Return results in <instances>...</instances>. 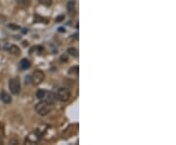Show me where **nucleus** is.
<instances>
[{
	"label": "nucleus",
	"mask_w": 176,
	"mask_h": 145,
	"mask_svg": "<svg viewBox=\"0 0 176 145\" xmlns=\"http://www.w3.org/2000/svg\"><path fill=\"white\" fill-rule=\"evenodd\" d=\"M64 16H63V15H61V16H58L57 18H56V22H57V23H60V22H62V21L63 20H64Z\"/></svg>",
	"instance_id": "15"
},
{
	"label": "nucleus",
	"mask_w": 176,
	"mask_h": 145,
	"mask_svg": "<svg viewBox=\"0 0 176 145\" xmlns=\"http://www.w3.org/2000/svg\"><path fill=\"white\" fill-rule=\"evenodd\" d=\"M70 91L68 88H60L57 93V98L61 102H67L70 100Z\"/></svg>",
	"instance_id": "4"
},
{
	"label": "nucleus",
	"mask_w": 176,
	"mask_h": 145,
	"mask_svg": "<svg viewBox=\"0 0 176 145\" xmlns=\"http://www.w3.org/2000/svg\"><path fill=\"white\" fill-rule=\"evenodd\" d=\"M19 67H20V69L23 71L29 70L30 68V62L27 59H23V60H21Z\"/></svg>",
	"instance_id": "7"
},
{
	"label": "nucleus",
	"mask_w": 176,
	"mask_h": 145,
	"mask_svg": "<svg viewBox=\"0 0 176 145\" xmlns=\"http://www.w3.org/2000/svg\"><path fill=\"white\" fill-rule=\"evenodd\" d=\"M9 89L14 95H18L21 90V84L19 79H11L9 80Z\"/></svg>",
	"instance_id": "3"
},
{
	"label": "nucleus",
	"mask_w": 176,
	"mask_h": 145,
	"mask_svg": "<svg viewBox=\"0 0 176 145\" xmlns=\"http://www.w3.org/2000/svg\"><path fill=\"white\" fill-rule=\"evenodd\" d=\"M30 79H31V83H33V86H38V84H40L45 79L44 73L40 70H36L33 73V75L30 77Z\"/></svg>",
	"instance_id": "2"
},
{
	"label": "nucleus",
	"mask_w": 176,
	"mask_h": 145,
	"mask_svg": "<svg viewBox=\"0 0 176 145\" xmlns=\"http://www.w3.org/2000/svg\"><path fill=\"white\" fill-rule=\"evenodd\" d=\"M9 29H11V30H20L21 28L19 26H17V25H13V24H10L9 25Z\"/></svg>",
	"instance_id": "14"
},
{
	"label": "nucleus",
	"mask_w": 176,
	"mask_h": 145,
	"mask_svg": "<svg viewBox=\"0 0 176 145\" xmlns=\"http://www.w3.org/2000/svg\"><path fill=\"white\" fill-rule=\"evenodd\" d=\"M43 99L47 104L53 105L57 100V94H55L54 92H46Z\"/></svg>",
	"instance_id": "5"
},
{
	"label": "nucleus",
	"mask_w": 176,
	"mask_h": 145,
	"mask_svg": "<svg viewBox=\"0 0 176 145\" xmlns=\"http://www.w3.org/2000/svg\"><path fill=\"white\" fill-rule=\"evenodd\" d=\"M9 51H10V53H11V54L16 55V56H18V55H20V54H21V50H20V48L18 47V46H16V45H12V46H10Z\"/></svg>",
	"instance_id": "8"
},
{
	"label": "nucleus",
	"mask_w": 176,
	"mask_h": 145,
	"mask_svg": "<svg viewBox=\"0 0 176 145\" xmlns=\"http://www.w3.org/2000/svg\"><path fill=\"white\" fill-rule=\"evenodd\" d=\"M35 111H36L40 116H46L48 113L51 111V108H50V105L47 104L45 101H43V102H40V103L36 104V106H35Z\"/></svg>",
	"instance_id": "1"
},
{
	"label": "nucleus",
	"mask_w": 176,
	"mask_h": 145,
	"mask_svg": "<svg viewBox=\"0 0 176 145\" xmlns=\"http://www.w3.org/2000/svg\"><path fill=\"white\" fill-rule=\"evenodd\" d=\"M39 2H40V4L46 7H49L52 4V0H39Z\"/></svg>",
	"instance_id": "13"
},
{
	"label": "nucleus",
	"mask_w": 176,
	"mask_h": 145,
	"mask_svg": "<svg viewBox=\"0 0 176 145\" xmlns=\"http://www.w3.org/2000/svg\"><path fill=\"white\" fill-rule=\"evenodd\" d=\"M31 81V79H30V76H27V77H24V83H30Z\"/></svg>",
	"instance_id": "16"
},
{
	"label": "nucleus",
	"mask_w": 176,
	"mask_h": 145,
	"mask_svg": "<svg viewBox=\"0 0 176 145\" xmlns=\"http://www.w3.org/2000/svg\"><path fill=\"white\" fill-rule=\"evenodd\" d=\"M75 0H70L68 3V10L70 13H72V11H75Z\"/></svg>",
	"instance_id": "11"
},
{
	"label": "nucleus",
	"mask_w": 176,
	"mask_h": 145,
	"mask_svg": "<svg viewBox=\"0 0 176 145\" xmlns=\"http://www.w3.org/2000/svg\"><path fill=\"white\" fill-rule=\"evenodd\" d=\"M16 2L18 5H20L22 7H26V8L30 6V3H31L30 0H16Z\"/></svg>",
	"instance_id": "9"
},
{
	"label": "nucleus",
	"mask_w": 176,
	"mask_h": 145,
	"mask_svg": "<svg viewBox=\"0 0 176 145\" xmlns=\"http://www.w3.org/2000/svg\"><path fill=\"white\" fill-rule=\"evenodd\" d=\"M59 30H60V31H66L65 29H59Z\"/></svg>",
	"instance_id": "17"
},
{
	"label": "nucleus",
	"mask_w": 176,
	"mask_h": 145,
	"mask_svg": "<svg viewBox=\"0 0 176 145\" xmlns=\"http://www.w3.org/2000/svg\"><path fill=\"white\" fill-rule=\"evenodd\" d=\"M0 99H1V101L5 104H9V103H11L12 102L11 95H10L8 92H6L5 90L1 91V93H0Z\"/></svg>",
	"instance_id": "6"
},
{
	"label": "nucleus",
	"mask_w": 176,
	"mask_h": 145,
	"mask_svg": "<svg viewBox=\"0 0 176 145\" xmlns=\"http://www.w3.org/2000/svg\"><path fill=\"white\" fill-rule=\"evenodd\" d=\"M45 94H46V91L44 89H39V90H37V92H36V97L38 99H43Z\"/></svg>",
	"instance_id": "12"
},
{
	"label": "nucleus",
	"mask_w": 176,
	"mask_h": 145,
	"mask_svg": "<svg viewBox=\"0 0 176 145\" xmlns=\"http://www.w3.org/2000/svg\"><path fill=\"white\" fill-rule=\"evenodd\" d=\"M68 53L70 56H72V57H77V56H78V50H77V49L75 48V47L69 48L68 49Z\"/></svg>",
	"instance_id": "10"
}]
</instances>
